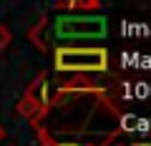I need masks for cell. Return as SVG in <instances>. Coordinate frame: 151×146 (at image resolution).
Instances as JSON below:
<instances>
[{
    "instance_id": "5",
    "label": "cell",
    "mask_w": 151,
    "mask_h": 146,
    "mask_svg": "<svg viewBox=\"0 0 151 146\" xmlns=\"http://www.w3.org/2000/svg\"><path fill=\"white\" fill-rule=\"evenodd\" d=\"M0 136H3V129H0Z\"/></svg>"
},
{
    "instance_id": "3",
    "label": "cell",
    "mask_w": 151,
    "mask_h": 146,
    "mask_svg": "<svg viewBox=\"0 0 151 146\" xmlns=\"http://www.w3.org/2000/svg\"><path fill=\"white\" fill-rule=\"evenodd\" d=\"M8 38H10L8 30H5V28H0V48H5V45H8Z\"/></svg>"
},
{
    "instance_id": "1",
    "label": "cell",
    "mask_w": 151,
    "mask_h": 146,
    "mask_svg": "<svg viewBox=\"0 0 151 146\" xmlns=\"http://www.w3.org/2000/svg\"><path fill=\"white\" fill-rule=\"evenodd\" d=\"M108 33L103 15H58L50 25V35L58 43L68 40H96Z\"/></svg>"
},
{
    "instance_id": "2",
    "label": "cell",
    "mask_w": 151,
    "mask_h": 146,
    "mask_svg": "<svg viewBox=\"0 0 151 146\" xmlns=\"http://www.w3.org/2000/svg\"><path fill=\"white\" fill-rule=\"evenodd\" d=\"M55 68L58 70H106L108 53L103 48H58Z\"/></svg>"
},
{
    "instance_id": "4",
    "label": "cell",
    "mask_w": 151,
    "mask_h": 146,
    "mask_svg": "<svg viewBox=\"0 0 151 146\" xmlns=\"http://www.w3.org/2000/svg\"><path fill=\"white\" fill-rule=\"evenodd\" d=\"M53 146H78V144H53Z\"/></svg>"
}]
</instances>
